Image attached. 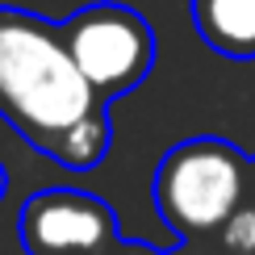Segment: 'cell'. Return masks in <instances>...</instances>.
<instances>
[{
    "label": "cell",
    "instance_id": "obj_1",
    "mask_svg": "<svg viewBox=\"0 0 255 255\" xmlns=\"http://www.w3.org/2000/svg\"><path fill=\"white\" fill-rule=\"evenodd\" d=\"M0 118L67 172H92L113 142L105 101L71 63L55 21L0 8Z\"/></svg>",
    "mask_w": 255,
    "mask_h": 255
},
{
    "label": "cell",
    "instance_id": "obj_2",
    "mask_svg": "<svg viewBox=\"0 0 255 255\" xmlns=\"http://www.w3.org/2000/svg\"><path fill=\"white\" fill-rule=\"evenodd\" d=\"M247 176L251 155H243L235 142L218 134H201L176 142L159 159L151 197L159 218L180 243H205L247 201Z\"/></svg>",
    "mask_w": 255,
    "mask_h": 255
},
{
    "label": "cell",
    "instance_id": "obj_3",
    "mask_svg": "<svg viewBox=\"0 0 255 255\" xmlns=\"http://www.w3.org/2000/svg\"><path fill=\"white\" fill-rule=\"evenodd\" d=\"M59 34L71 63L105 105L134 92L155 67V29L130 4H88L59 21Z\"/></svg>",
    "mask_w": 255,
    "mask_h": 255
},
{
    "label": "cell",
    "instance_id": "obj_4",
    "mask_svg": "<svg viewBox=\"0 0 255 255\" xmlns=\"http://www.w3.org/2000/svg\"><path fill=\"white\" fill-rule=\"evenodd\" d=\"M17 235L25 255H109L122 243V226L101 197L42 188L21 205Z\"/></svg>",
    "mask_w": 255,
    "mask_h": 255
},
{
    "label": "cell",
    "instance_id": "obj_5",
    "mask_svg": "<svg viewBox=\"0 0 255 255\" xmlns=\"http://www.w3.org/2000/svg\"><path fill=\"white\" fill-rule=\"evenodd\" d=\"M193 25L209 50L239 63L255 59V0H193Z\"/></svg>",
    "mask_w": 255,
    "mask_h": 255
},
{
    "label": "cell",
    "instance_id": "obj_6",
    "mask_svg": "<svg viewBox=\"0 0 255 255\" xmlns=\"http://www.w3.org/2000/svg\"><path fill=\"white\" fill-rule=\"evenodd\" d=\"M205 247L214 255H255V201L251 197L222 222L214 239H205Z\"/></svg>",
    "mask_w": 255,
    "mask_h": 255
},
{
    "label": "cell",
    "instance_id": "obj_7",
    "mask_svg": "<svg viewBox=\"0 0 255 255\" xmlns=\"http://www.w3.org/2000/svg\"><path fill=\"white\" fill-rule=\"evenodd\" d=\"M109 255H163L159 247H151V243H134V239H122L118 247H113Z\"/></svg>",
    "mask_w": 255,
    "mask_h": 255
},
{
    "label": "cell",
    "instance_id": "obj_8",
    "mask_svg": "<svg viewBox=\"0 0 255 255\" xmlns=\"http://www.w3.org/2000/svg\"><path fill=\"white\" fill-rule=\"evenodd\" d=\"M163 255H214L205 247V243H180V247H172V251H163Z\"/></svg>",
    "mask_w": 255,
    "mask_h": 255
},
{
    "label": "cell",
    "instance_id": "obj_9",
    "mask_svg": "<svg viewBox=\"0 0 255 255\" xmlns=\"http://www.w3.org/2000/svg\"><path fill=\"white\" fill-rule=\"evenodd\" d=\"M4 193H8V167L0 163V201H4Z\"/></svg>",
    "mask_w": 255,
    "mask_h": 255
},
{
    "label": "cell",
    "instance_id": "obj_10",
    "mask_svg": "<svg viewBox=\"0 0 255 255\" xmlns=\"http://www.w3.org/2000/svg\"><path fill=\"white\" fill-rule=\"evenodd\" d=\"M247 197L255 201V155H251V176H247Z\"/></svg>",
    "mask_w": 255,
    "mask_h": 255
}]
</instances>
